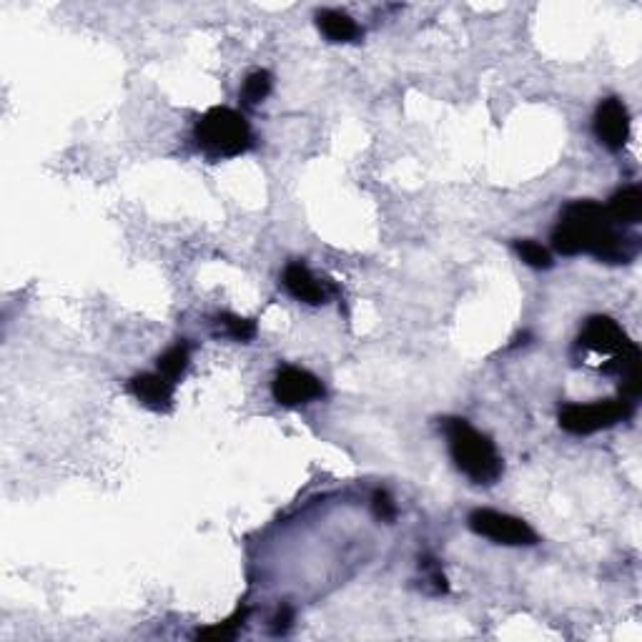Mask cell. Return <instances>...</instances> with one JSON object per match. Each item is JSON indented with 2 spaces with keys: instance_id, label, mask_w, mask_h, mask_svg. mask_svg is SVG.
<instances>
[{
  "instance_id": "obj_1",
  "label": "cell",
  "mask_w": 642,
  "mask_h": 642,
  "mask_svg": "<svg viewBox=\"0 0 642 642\" xmlns=\"http://www.w3.org/2000/svg\"><path fill=\"white\" fill-rule=\"evenodd\" d=\"M552 246L562 256L592 254L605 264H630L640 251L637 239L617 231L605 206L595 201H575L565 206L560 224L552 231Z\"/></svg>"
},
{
  "instance_id": "obj_2",
  "label": "cell",
  "mask_w": 642,
  "mask_h": 642,
  "mask_svg": "<svg viewBox=\"0 0 642 642\" xmlns=\"http://www.w3.org/2000/svg\"><path fill=\"white\" fill-rule=\"evenodd\" d=\"M444 434L449 442V454L462 474H467L474 485H495L502 477V457L497 454L495 442L487 434L477 432L467 419H444Z\"/></svg>"
},
{
  "instance_id": "obj_3",
  "label": "cell",
  "mask_w": 642,
  "mask_h": 642,
  "mask_svg": "<svg viewBox=\"0 0 642 642\" xmlns=\"http://www.w3.org/2000/svg\"><path fill=\"white\" fill-rule=\"evenodd\" d=\"M196 143L211 158H234L251 148V128L246 118L234 108L216 106L196 121Z\"/></svg>"
},
{
  "instance_id": "obj_4",
  "label": "cell",
  "mask_w": 642,
  "mask_h": 642,
  "mask_svg": "<svg viewBox=\"0 0 642 642\" xmlns=\"http://www.w3.org/2000/svg\"><path fill=\"white\" fill-rule=\"evenodd\" d=\"M632 414V402L627 399H605V402L590 404H567L560 412V427L565 432L585 437L600 429L615 427L617 422H625Z\"/></svg>"
},
{
  "instance_id": "obj_5",
  "label": "cell",
  "mask_w": 642,
  "mask_h": 642,
  "mask_svg": "<svg viewBox=\"0 0 642 642\" xmlns=\"http://www.w3.org/2000/svg\"><path fill=\"white\" fill-rule=\"evenodd\" d=\"M469 530L479 537H487L495 545L507 547H530L540 542L537 532L520 517H512L507 512L497 510H474L469 515Z\"/></svg>"
},
{
  "instance_id": "obj_6",
  "label": "cell",
  "mask_w": 642,
  "mask_h": 642,
  "mask_svg": "<svg viewBox=\"0 0 642 642\" xmlns=\"http://www.w3.org/2000/svg\"><path fill=\"white\" fill-rule=\"evenodd\" d=\"M271 394L281 407H301L324 397V384L306 369L286 367L274 377Z\"/></svg>"
},
{
  "instance_id": "obj_7",
  "label": "cell",
  "mask_w": 642,
  "mask_h": 642,
  "mask_svg": "<svg viewBox=\"0 0 642 642\" xmlns=\"http://www.w3.org/2000/svg\"><path fill=\"white\" fill-rule=\"evenodd\" d=\"M595 136L610 151H622L630 138V113L620 98H605L595 111Z\"/></svg>"
},
{
  "instance_id": "obj_8",
  "label": "cell",
  "mask_w": 642,
  "mask_h": 642,
  "mask_svg": "<svg viewBox=\"0 0 642 642\" xmlns=\"http://www.w3.org/2000/svg\"><path fill=\"white\" fill-rule=\"evenodd\" d=\"M630 344L622 327L610 316H592L580 334V347L595 354H620Z\"/></svg>"
},
{
  "instance_id": "obj_9",
  "label": "cell",
  "mask_w": 642,
  "mask_h": 642,
  "mask_svg": "<svg viewBox=\"0 0 642 642\" xmlns=\"http://www.w3.org/2000/svg\"><path fill=\"white\" fill-rule=\"evenodd\" d=\"M174 387L176 382H171L169 377H164L161 372L156 374H138L128 382V392L143 404V407L153 409V412H169L174 404Z\"/></svg>"
},
{
  "instance_id": "obj_10",
  "label": "cell",
  "mask_w": 642,
  "mask_h": 642,
  "mask_svg": "<svg viewBox=\"0 0 642 642\" xmlns=\"http://www.w3.org/2000/svg\"><path fill=\"white\" fill-rule=\"evenodd\" d=\"M284 286L291 296H296L299 301L311 306H319L329 299L332 294V286L327 281H319L309 271V266L301 264V261H294L284 269Z\"/></svg>"
},
{
  "instance_id": "obj_11",
  "label": "cell",
  "mask_w": 642,
  "mask_h": 642,
  "mask_svg": "<svg viewBox=\"0 0 642 642\" xmlns=\"http://www.w3.org/2000/svg\"><path fill=\"white\" fill-rule=\"evenodd\" d=\"M316 26L332 43H352L362 38V28L357 26V21L334 8L316 13Z\"/></svg>"
},
{
  "instance_id": "obj_12",
  "label": "cell",
  "mask_w": 642,
  "mask_h": 642,
  "mask_svg": "<svg viewBox=\"0 0 642 642\" xmlns=\"http://www.w3.org/2000/svg\"><path fill=\"white\" fill-rule=\"evenodd\" d=\"M607 216L612 224H637L642 219V194L637 186H627V189L617 191L610 199V204L605 206Z\"/></svg>"
},
{
  "instance_id": "obj_13",
  "label": "cell",
  "mask_w": 642,
  "mask_h": 642,
  "mask_svg": "<svg viewBox=\"0 0 642 642\" xmlns=\"http://www.w3.org/2000/svg\"><path fill=\"white\" fill-rule=\"evenodd\" d=\"M189 362H191L189 344L184 342L174 344V347L166 349V352L158 357V372L164 374V377H169L171 382H176V379L186 372Z\"/></svg>"
},
{
  "instance_id": "obj_14",
  "label": "cell",
  "mask_w": 642,
  "mask_h": 642,
  "mask_svg": "<svg viewBox=\"0 0 642 642\" xmlns=\"http://www.w3.org/2000/svg\"><path fill=\"white\" fill-rule=\"evenodd\" d=\"M246 612H249L246 607H239L234 617H229V620L219 622V625H214V627H206V630H199L196 632V637H199V640H211V642L234 640V637L239 635L241 627H244Z\"/></svg>"
},
{
  "instance_id": "obj_15",
  "label": "cell",
  "mask_w": 642,
  "mask_h": 642,
  "mask_svg": "<svg viewBox=\"0 0 642 642\" xmlns=\"http://www.w3.org/2000/svg\"><path fill=\"white\" fill-rule=\"evenodd\" d=\"M219 324L226 337L236 339V342H251L256 337V324L251 319H244V316L221 314Z\"/></svg>"
},
{
  "instance_id": "obj_16",
  "label": "cell",
  "mask_w": 642,
  "mask_h": 642,
  "mask_svg": "<svg viewBox=\"0 0 642 642\" xmlns=\"http://www.w3.org/2000/svg\"><path fill=\"white\" fill-rule=\"evenodd\" d=\"M271 73L269 71H254L244 83V91H241V98H244L249 106H256V103L264 101L271 93Z\"/></svg>"
},
{
  "instance_id": "obj_17",
  "label": "cell",
  "mask_w": 642,
  "mask_h": 642,
  "mask_svg": "<svg viewBox=\"0 0 642 642\" xmlns=\"http://www.w3.org/2000/svg\"><path fill=\"white\" fill-rule=\"evenodd\" d=\"M515 251L527 266H532V269H550L552 266L550 251H547L542 244H537V241H530V239L517 241Z\"/></svg>"
},
{
  "instance_id": "obj_18",
  "label": "cell",
  "mask_w": 642,
  "mask_h": 642,
  "mask_svg": "<svg viewBox=\"0 0 642 642\" xmlns=\"http://www.w3.org/2000/svg\"><path fill=\"white\" fill-rule=\"evenodd\" d=\"M372 512L379 522H387V525H392V522L397 520V502L389 497V492L377 490L372 497Z\"/></svg>"
},
{
  "instance_id": "obj_19",
  "label": "cell",
  "mask_w": 642,
  "mask_h": 642,
  "mask_svg": "<svg viewBox=\"0 0 642 642\" xmlns=\"http://www.w3.org/2000/svg\"><path fill=\"white\" fill-rule=\"evenodd\" d=\"M422 567L427 570V582L432 585L434 595H444V592L449 590V585H447V577H444L442 567L437 565V560H424Z\"/></svg>"
},
{
  "instance_id": "obj_20",
  "label": "cell",
  "mask_w": 642,
  "mask_h": 642,
  "mask_svg": "<svg viewBox=\"0 0 642 642\" xmlns=\"http://www.w3.org/2000/svg\"><path fill=\"white\" fill-rule=\"evenodd\" d=\"M291 620H294V612H291V607H281L274 617V635H284V632L291 627Z\"/></svg>"
}]
</instances>
